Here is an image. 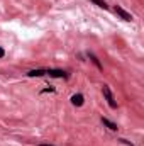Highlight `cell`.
Wrapping results in <instances>:
<instances>
[{
	"mask_svg": "<svg viewBox=\"0 0 144 146\" xmlns=\"http://www.w3.org/2000/svg\"><path fill=\"white\" fill-rule=\"evenodd\" d=\"M102 94H104V97H105V100H107L108 106H110L112 109H115V107H117V102H115V99H114V94L110 92L108 85H104V87H102Z\"/></svg>",
	"mask_w": 144,
	"mask_h": 146,
	"instance_id": "obj_1",
	"label": "cell"
},
{
	"mask_svg": "<svg viewBox=\"0 0 144 146\" xmlns=\"http://www.w3.org/2000/svg\"><path fill=\"white\" fill-rule=\"evenodd\" d=\"M114 10H115V14H117V15H120V17H122L124 21H127V22H131V21H132V15H131L129 12H126V10H124L122 7L115 5V9H114Z\"/></svg>",
	"mask_w": 144,
	"mask_h": 146,
	"instance_id": "obj_2",
	"label": "cell"
},
{
	"mask_svg": "<svg viewBox=\"0 0 144 146\" xmlns=\"http://www.w3.org/2000/svg\"><path fill=\"white\" fill-rule=\"evenodd\" d=\"M46 75H49L53 78H68V73L63 70H46Z\"/></svg>",
	"mask_w": 144,
	"mask_h": 146,
	"instance_id": "obj_3",
	"label": "cell"
},
{
	"mask_svg": "<svg viewBox=\"0 0 144 146\" xmlns=\"http://www.w3.org/2000/svg\"><path fill=\"white\" fill-rule=\"evenodd\" d=\"M71 104L76 106V107H81V106H83V95H81V94H75L71 97Z\"/></svg>",
	"mask_w": 144,
	"mask_h": 146,
	"instance_id": "obj_4",
	"label": "cell"
},
{
	"mask_svg": "<svg viewBox=\"0 0 144 146\" xmlns=\"http://www.w3.org/2000/svg\"><path fill=\"white\" fill-rule=\"evenodd\" d=\"M102 124H104V126H107L110 131H117V129H119V127H117V124H114L112 121H108V119H105V117H102Z\"/></svg>",
	"mask_w": 144,
	"mask_h": 146,
	"instance_id": "obj_5",
	"label": "cell"
},
{
	"mask_svg": "<svg viewBox=\"0 0 144 146\" xmlns=\"http://www.w3.org/2000/svg\"><path fill=\"white\" fill-rule=\"evenodd\" d=\"M46 75V70H31V72L27 73V76H44Z\"/></svg>",
	"mask_w": 144,
	"mask_h": 146,
	"instance_id": "obj_6",
	"label": "cell"
},
{
	"mask_svg": "<svg viewBox=\"0 0 144 146\" xmlns=\"http://www.w3.org/2000/svg\"><path fill=\"white\" fill-rule=\"evenodd\" d=\"M88 58H90V60H92V61H93V63H95V66H97V68H98V70H104V66H102V65H100V61H98V60H97V56H95V54H92V53H88Z\"/></svg>",
	"mask_w": 144,
	"mask_h": 146,
	"instance_id": "obj_7",
	"label": "cell"
},
{
	"mask_svg": "<svg viewBox=\"0 0 144 146\" xmlns=\"http://www.w3.org/2000/svg\"><path fill=\"white\" fill-rule=\"evenodd\" d=\"M90 2H93L95 5H98L100 9H104V10H107L108 9V5L105 3V0H90Z\"/></svg>",
	"mask_w": 144,
	"mask_h": 146,
	"instance_id": "obj_8",
	"label": "cell"
},
{
	"mask_svg": "<svg viewBox=\"0 0 144 146\" xmlns=\"http://www.w3.org/2000/svg\"><path fill=\"white\" fill-rule=\"evenodd\" d=\"M120 143H124V145H127V146H134V145H131V141H127V139H119Z\"/></svg>",
	"mask_w": 144,
	"mask_h": 146,
	"instance_id": "obj_9",
	"label": "cell"
},
{
	"mask_svg": "<svg viewBox=\"0 0 144 146\" xmlns=\"http://www.w3.org/2000/svg\"><path fill=\"white\" fill-rule=\"evenodd\" d=\"M46 92H54V88H53V87H49V88H44V90H42V94H46Z\"/></svg>",
	"mask_w": 144,
	"mask_h": 146,
	"instance_id": "obj_10",
	"label": "cell"
},
{
	"mask_svg": "<svg viewBox=\"0 0 144 146\" xmlns=\"http://www.w3.org/2000/svg\"><path fill=\"white\" fill-rule=\"evenodd\" d=\"M5 56V51H3V48H0V58H3Z\"/></svg>",
	"mask_w": 144,
	"mask_h": 146,
	"instance_id": "obj_11",
	"label": "cell"
},
{
	"mask_svg": "<svg viewBox=\"0 0 144 146\" xmlns=\"http://www.w3.org/2000/svg\"><path fill=\"white\" fill-rule=\"evenodd\" d=\"M39 146H53V145H39Z\"/></svg>",
	"mask_w": 144,
	"mask_h": 146,
	"instance_id": "obj_12",
	"label": "cell"
}]
</instances>
